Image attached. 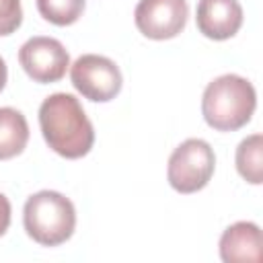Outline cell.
<instances>
[{"mask_svg": "<svg viewBox=\"0 0 263 263\" xmlns=\"http://www.w3.org/2000/svg\"><path fill=\"white\" fill-rule=\"evenodd\" d=\"M39 127L45 144L68 160L86 156L95 144V127L80 101L70 92H53L43 99Z\"/></svg>", "mask_w": 263, "mask_h": 263, "instance_id": "cell-1", "label": "cell"}, {"mask_svg": "<svg viewBox=\"0 0 263 263\" xmlns=\"http://www.w3.org/2000/svg\"><path fill=\"white\" fill-rule=\"evenodd\" d=\"M257 107L255 86L238 74L214 78L201 97V115L216 132H236L245 127Z\"/></svg>", "mask_w": 263, "mask_h": 263, "instance_id": "cell-2", "label": "cell"}, {"mask_svg": "<svg viewBox=\"0 0 263 263\" xmlns=\"http://www.w3.org/2000/svg\"><path fill=\"white\" fill-rule=\"evenodd\" d=\"M23 226L29 238H33L37 245H64L66 240H70L76 228L74 203L60 191H37L25 201Z\"/></svg>", "mask_w": 263, "mask_h": 263, "instance_id": "cell-3", "label": "cell"}, {"mask_svg": "<svg viewBox=\"0 0 263 263\" xmlns=\"http://www.w3.org/2000/svg\"><path fill=\"white\" fill-rule=\"evenodd\" d=\"M216 168L214 148L201 138H189L181 142L168 156L166 179L168 185L179 193L201 191Z\"/></svg>", "mask_w": 263, "mask_h": 263, "instance_id": "cell-4", "label": "cell"}, {"mask_svg": "<svg viewBox=\"0 0 263 263\" xmlns=\"http://www.w3.org/2000/svg\"><path fill=\"white\" fill-rule=\"evenodd\" d=\"M70 80L72 86L92 103H107L113 101L123 86L119 66L99 53H84L76 58L70 66Z\"/></svg>", "mask_w": 263, "mask_h": 263, "instance_id": "cell-5", "label": "cell"}, {"mask_svg": "<svg viewBox=\"0 0 263 263\" xmlns=\"http://www.w3.org/2000/svg\"><path fill=\"white\" fill-rule=\"evenodd\" d=\"M18 64L33 82L51 84L66 76V70L70 68V53L62 45V41L45 35H35L21 45Z\"/></svg>", "mask_w": 263, "mask_h": 263, "instance_id": "cell-6", "label": "cell"}, {"mask_svg": "<svg viewBox=\"0 0 263 263\" xmlns=\"http://www.w3.org/2000/svg\"><path fill=\"white\" fill-rule=\"evenodd\" d=\"M189 16L187 0H140L134 10L138 31L154 41L177 37Z\"/></svg>", "mask_w": 263, "mask_h": 263, "instance_id": "cell-7", "label": "cell"}, {"mask_svg": "<svg viewBox=\"0 0 263 263\" xmlns=\"http://www.w3.org/2000/svg\"><path fill=\"white\" fill-rule=\"evenodd\" d=\"M195 23L208 39H230L242 27V6L238 0H199Z\"/></svg>", "mask_w": 263, "mask_h": 263, "instance_id": "cell-8", "label": "cell"}, {"mask_svg": "<svg viewBox=\"0 0 263 263\" xmlns=\"http://www.w3.org/2000/svg\"><path fill=\"white\" fill-rule=\"evenodd\" d=\"M220 259L224 263H259L261 261V228L255 222H234L220 236Z\"/></svg>", "mask_w": 263, "mask_h": 263, "instance_id": "cell-9", "label": "cell"}, {"mask_svg": "<svg viewBox=\"0 0 263 263\" xmlns=\"http://www.w3.org/2000/svg\"><path fill=\"white\" fill-rule=\"evenodd\" d=\"M29 142V123L14 107H0V160L18 156Z\"/></svg>", "mask_w": 263, "mask_h": 263, "instance_id": "cell-10", "label": "cell"}, {"mask_svg": "<svg viewBox=\"0 0 263 263\" xmlns=\"http://www.w3.org/2000/svg\"><path fill=\"white\" fill-rule=\"evenodd\" d=\"M234 162H236L238 175L247 183L261 185L263 183V136L251 134L245 140H240V144L236 146Z\"/></svg>", "mask_w": 263, "mask_h": 263, "instance_id": "cell-11", "label": "cell"}, {"mask_svg": "<svg viewBox=\"0 0 263 263\" xmlns=\"http://www.w3.org/2000/svg\"><path fill=\"white\" fill-rule=\"evenodd\" d=\"M39 14L58 27L74 25L86 6V0H35Z\"/></svg>", "mask_w": 263, "mask_h": 263, "instance_id": "cell-12", "label": "cell"}, {"mask_svg": "<svg viewBox=\"0 0 263 263\" xmlns=\"http://www.w3.org/2000/svg\"><path fill=\"white\" fill-rule=\"evenodd\" d=\"M23 23L21 0H0V37L12 35Z\"/></svg>", "mask_w": 263, "mask_h": 263, "instance_id": "cell-13", "label": "cell"}, {"mask_svg": "<svg viewBox=\"0 0 263 263\" xmlns=\"http://www.w3.org/2000/svg\"><path fill=\"white\" fill-rule=\"evenodd\" d=\"M10 214H12L10 201L4 193H0V236H4L10 226Z\"/></svg>", "mask_w": 263, "mask_h": 263, "instance_id": "cell-14", "label": "cell"}, {"mask_svg": "<svg viewBox=\"0 0 263 263\" xmlns=\"http://www.w3.org/2000/svg\"><path fill=\"white\" fill-rule=\"evenodd\" d=\"M6 80H8V68H6V62H4V58L0 55V92L4 90V86H6Z\"/></svg>", "mask_w": 263, "mask_h": 263, "instance_id": "cell-15", "label": "cell"}]
</instances>
